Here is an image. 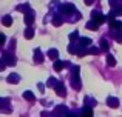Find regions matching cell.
<instances>
[{
    "instance_id": "6da1fadb",
    "label": "cell",
    "mask_w": 122,
    "mask_h": 117,
    "mask_svg": "<svg viewBox=\"0 0 122 117\" xmlns=\"http://www.w3.org/2000/svg\"><path fill=\"white\" fill-rule=\"evenodd\" d=\"M71 72H73V77H71V86L74 88L76 91H81L82 83H81V79H79V66H74Z\"/></svg>"
},
{
    "instance_id": "7a4b0ae2",
    "label": "cell",
    "mask_w": 122,
    "mask_h": 117,
    "mask_svg": "<svg viewBox=\"0 0 122 117\" xmlns=\"http://www.w3.org/2000/svg\"><path fill=\"white\" fill-rule=\"evenodd\" d=\"M2 60L6 63V65H11V66H14V65H15V57H14V56H11L9 52H3Z\"/></svg>"
},
{
    "instance_id": "3957f363",
    "label": "cell",
    "mask_w": 122,
    "mask_h": 117,
    "mask_svg": "<svg viewBox=\"0 0 122 117\" xmlns=\"http://www.w3.org/2000/svg\"><path fill=\"white\" fill-rule=\"evenodd\" d=\"M60 11L63 12V14H71L73 11H76L74 5H71V3H66V5H63L62 8H60Z\"/></svg>"
},
{
    "instance_id": "277c9868",
    "label": "cell",
    "mask_w": 122,
    "mask_h": 117,
    "mask_svg": "<svg viewBox=\"0 0 122 117\" xmlns=\"http://www.w3.org/2000/svg\"><path fill=\"white\" fill-rule=\"evenodd\" d=\"M91 15H93V20H94V22H97L99 25H101V23H104L105 17H104V15H102V14H101L99 11H94V12H93Z\"/></svg>"
},
{
    "instance_id": "5b68a950",
    "label": "cell",
    "mask_w": 122,
    "mask_h": 117,
    "mask_svg": "<svg viewBox=\"0 0 122 117\" xmlns=\"http://www.w3.org/2000/svg\"><path fill=\"white\" fill-rule=\"evenodd\" d=\"M54 89H56L57 96H65V94H66V89H65V86H63L62 82H59V83H57V86L54 88Z\"/></svg>"
},
{
    "instance_id": "8992f818",
    "label": "cell",
    "mask_w": 122,
    "mask_h": 117,
    "mask_svg": "<svg viewBox=\"0 0 122 117\" xmlns=\"http://www.w3.org/2000/svg\"><path fill=\"white\" fill-rule=\"evenodd\" d=\"M107 105L111 106V108H117V106H119V100H117L116 97H108L107 99Z\"/></svg>"
},
{
    "instance_id": "52a82bcc",
    "label": "cell",
    "mask_w": 122,
    "mask_h": 117,
    "mask_svg": "<svg viewBox=\"0 0 122 117\" xmlns=\"http://www.w3.org/2000/svg\"><path fill=\"white\" fill-rule=\"evenodd\" d=\"M34 22V12L30 11L28 14H25V23L28 25V26H31V23Z\"/></svg>"
},
{
    "instance_id": "ba28073f",
    "label": "cell",
    "mask_w": 122,
    "mask_h": 117,
    "mask_svg": "<svg viewBox=\"0 0 122 117\" xmlns=\"http://www.w3.org/2000/svg\"><path fill=\"white\" fill-rule=\"evenodd\" d=\"M6 80H8L9 83H19V82H20V75H17V74H9L8 77H6Z\"/></svg>"
},
{
    "instance_id": "9c48e42d",
    "label": "cell",
    "mask_w": 122,
    "mask_h": 117,
    "mask_svg": "<svg viewBox=\"0 0 122 117\" xmlns=\"http://www.w3.org/2000/svg\"><path fill=\"white\" fill-rule=\"evenodd\" d=\"M53 68H54V71H62V69L65 68V62H62V60H56Z\"/></svg>"
},
{
    "instance_id": "30bf717a",
    "label": "cell",
    "mask_w": 122,
    "mask_h": 117,
    "mask_svg": "<svg viewBox=\"0 0 122 117\" xmlns=\"http://www.w3.org/2000/svg\"><path fill=\"white\" fill-rule=\"evenodd\" d=\"M110 26L113 28V29L121 31V29H122V22H121V20H111V22H110Z\"/></svg>"
},
{
    "instance_id": "8fae6325",
    "label": "cell",
    "mask_w": 122,
    "mask_h": 117,
    "mask_svg": "<svg viewBox=\"0 0 122 117\" xmlns=\"http://www.w3.org/2000/svg\"><path fill=\"white\" fill-rule=\"evenodd\" d=\"M85 26H86V29H91V31H96V29H97V28H99V23H97V22H94V20H90L88 23L85 25Z\"/></svg>"
},
{
    "instance_id": "7c38bea8",
    "label": "cell",
    "mask_w": 122,
    "mask_h": 117,
    "mask_svg": "<svg viewBox=\"0 0 122 117\" xmlns=\"http://www.w3.org/2000/svg\"><path fill=\"white\" fill-rule=\"evenodd\" d=\"M34 60H36V63H42V62H43V56H42L40 49H36V51H34Z\"/></svg>"
},
{
    "instance_id": "4fadbf2b",
    "label": "cell",
    "mask_w": 122,
    "mask_h": 117,
    "mask_svg": "<svg viewBox=\"0 0 122 117\" xmlns=\"http://www.w3.org/2000/svg\"><path fill=\"white\" fill-rule=\"evenodd\" d=\"M48 57H50L51 60H54V62H56L57 60V57H59V51H57V49H50V51H48Z\"/></svg>"
},
{
    "instance_id": "5bb4252c",
    "label": "cell",
    "mask_w": 122,
    "mask_h": 117,
    "mask_svg": "<svg viewBox=\"0 0 122 117\" xmlns=\"http://www.w3.org/2000/svg\"><path fill=\"white\" fill-rule=\"evenodd\" d=\"M23 99H26L28 102H34L36 97H34V94L31 93V91H25V93H23Z\"/></svg>"
},
{
    "instance_id": "9a60e30c",
    "label": "cell",
    "mask_w": 122,
    "mask_h": 117,
    "mask_svg": "<svg viewBox=\"0 0 122 117\" xmlns=\"http://www.w3.org/2000/svg\"><path fill=\"white\" fill-rule=\"evenodd\" d=\"M25 37H26L28 40H31V39L34 37V29H33L31 26H28V28H26V31H25Z\"/></svg>"
},
{
    "instance_id": "2e32d148",
    "label": "cell",
    "mask_w": 122,
    "mask_h": 117,
    "mask_svg": "<svg viewBox=\"0 0 122 117\" xmlns=\"http://www.w3.org/2000/svg\"><path fill=\"white\" fill-rule=\"evenodd\" d=\"M2 23L5 25V26H11V23H12V17H11V15H5V17L2 19Z\"/></svg>"
},
{
    "instance_id": "e0dca14e",
    "label": "cell",
    "mask_w": 122,
    "mask_h": 117,
    "mask_svg": "<svg viewBox=\"0 0 122 117\" xmlns=\"http://www.w3.org/2000/svg\"><path fill=\"white\" fill-rule=\"evenodd\" d=\"M82 116L83 117H93V109L90 108V106H85L83 111H82Z\"/></svg>"
},
{
    "instance_id": "ac0fdd59",
    "label": "cell",
    "mask_w": 122,
    "mask_h": 117,
    "mask_svg": "<svg viewBox=\"0 0 122 117\" xmlns=\"http://www.w3.org/2000/svg\"><path fill=\"white\" fill-rule=\"evenodd\" d=\"M107 65H108V66H114V65H116V60H114V57H113L111 54L107 56Z\"/></svg>"
},
{
    "instance_id": "d6986e66",
    "label": "cell",
    "mask_w": 122,
    "mask_h": 117,
    "mask_svg": "<svg viewBox=\"0 0 122 117\" xmlns=\"http://www.w3.org/2000/svg\"><path fill=\"white\" fill-rule=\"evenodd\" d=\"M57 83H59V82H57L54 77H50V79H48V86H50V88H56Z\"/></svg>"
},
{
    "instance_id": "ffe728a7",
    "label": "cell",
    "mask_w": 122,
    "mask_h": 117,
    "mask_svg": "<svg viewBox=\"0 0 122 117\" xmlns=\"http://www.w3.org/2000/svg\"><path fill=\"white\" fill-rule=\"evenodd\" d=\"M90 43H91V39H90V37H82L81 39V46H83V48H85L86 45H90Z\"/></svg>"
},
{
    "instance_id": "44dd1931",
    "label": "cell",
    "mask_w": 122,
    "mask_h": 117,
    "mask_svg": "<svg viewBox=\"0 0 122 117\" xmlns=\"http://www.w3.org/2000/svg\"><path fill=\"white\" fill-rule=\"evenodd\" d=\"M62 23H63V22H62V19H60L59 15H56V17L53 19V25H54V26H60Z\"/></svg>"
},
{
    "instance_id": "7402d4cb",
    "label": "cell",
    "mask_w": 122,
    "mask_h": 117,
    "mask_svg": "<svg viewBox=\"0 0 122 117\" xmlns=\"http://www.w3.org/2000/svg\"><path fill=\"white\" fill-rule=\"evenodd\" d=\"M2 111H3V112H9V108H8V100H5V99L2 100Z\"/></svg>"
},
{
    "instance_id": "603a6c76",
    "label": "cell",
    "mask_w": 122,
    "mask_h": 117,
    "mask_svg": "<svg viewBox=\"0 0 122 117\" xmlns=\"http://www.w3.org/2000/svg\"><path fill=\"white\" fill-rule=\"evenodd\" d=\"M114 39H116V42H122V29L121 31H116V34H114Z\"/></svg>"
},
{
    "instance_id": "cb8c5ba5",
    "label": "cell",
    "mask_w": 122,
    "mask_h": 117,
    "mask_svg": "<svg viewBox=\"0 0 122 117\" xmlns=\"http://www.w3.org/2000/svg\"><path fill=\"white\" fill-rule=\"evenodd\" d=\"M101 46H102V49H104V51H107V49H108V42L105 39H102L101 40Z\"/></svg>"
},
{
    "instance_id": "d4e9b609",
    "label": "cell",
    "mask_w": 122,
    "mask_h": 117,
    "mask_svg": "<svg viewBox=\"0 0 122 117\" xmlns=\"http://www.w3.org/2000/svg\"><path fill=\"white\" fill-rule=\"evenodd\" d=\"M114 14H116V15H122V5H117L116 8H114Z\"/></svg>"
},
{
    "instance_id": "484cf974",
    "label": "cell",
    "mask_w": 122,
    "mask_h": 117,
    "mask_svg": "<svg viewBox=\"0 0 122 117\" xmlns=\"http://www.w3.org/2000/svg\"><path fill=\"white\" fill-rule=\"evenodd\" d=\"M88 54H99V48H96V46H91V48L88 49Z\"/></svg>"
},
{
    "instance_id": "4316f807",
    "label": "cell",
    "mask_w": 122,
    "mask_h": 117,
    "mask_svg": "<svg viewBox=\"0 0 122 117\" xmlns=\"http://www.w3.org/2000/svg\"><path fill=\"white\" fill-rule=\"evenodd\" d=\"M77 36H79V33H77V31H74V33H71V34H70V39H71V40H74V39H77Z\"/></svg>"
},
{
    "instance_id": "83f0119b",
    "label": "cell",
    "mask_w": 122,
    "mask_h": 117,
    "mask_svg": "<svg viewBox=\"0 0 122 117\" xmlns=\"http://www.w3.org/2000/svg\"><path fill=\"white\" fill-rule=\"evenodd\" d=\"M5 40H6L5 39V34H0V45H2V46L5 45Z\"/></svg>"
},
{
    "instance_id": "f1b7e54d",
    "label": "cell",
    "mask_w": 122,
    "mask_h": 117,
    "mask_svg": "<svg viewBox=\"0 0 122 117\" xmlns=\"http://www.w3.org/2000/svg\"><path fill=\"white\" fill-rule=\"evenodd\" d=\"M37 86H39V91H40V93H43V83H37Z\"/></svg>"
},
{
    "instance_id": "f546056e",
    "label": "cell",
    "mask_w": 122,
    "mask_h": 117,
    "mask_svg": "<svg viewBox=\"0 0 122 117\" xmlns=\"http://www.w3.org/2000/svg\"><path fill=\"white\" fill-rule=\"evenodd\" d=\"M83 2H85V5H93L94 0H83Z\"/></svg>"
},
{
    "instance_id": "4dcf8cb0",
    "label": "cell",
    "mask_w": 122,
    "mask_h": 117,
    "mask_svg": "<svg viewBox=\"0 0 122 117\" xmlns=\"http://www.w3.org/2000/svg\"><path fill=\"white\" fill-rule=\"evenodd\" d=\"M42 117H50V114H48L46 111H43V112H42Z\"/></svg>"
},
{
    "instance_id": "1f68e13d",
    "label": "cell",
    "mask_w": 122,
    "mask_h": 117,
    "mask_svg": "<svg viewBox=\"0 0 122 117\" xmlns=\"http://www.w3.org/2000/svg\"><path fill=\"white\" fill-rule=\"evenodd\" d=\"M66 117H76V116H73V114H68V116H66Z\"/></svg>"
}]
</instances>
